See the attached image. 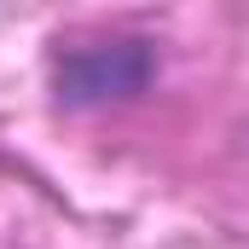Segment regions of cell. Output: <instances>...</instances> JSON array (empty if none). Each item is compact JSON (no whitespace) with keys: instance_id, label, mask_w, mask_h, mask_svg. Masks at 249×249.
<instances>
[{"instance_id":"cell-1","label":"cell","mask_w":249,"mask_h":249,"mask_svg":"<svg viewBox=\"0 0 249 249\" xmlns=\"http://www.w3.org/2000/svg\"><path fill=\"white\" fill-rule=\"evenodd\" d=\"M157 75V53L151 41H93L64 53L53 81H58L64 105H110V99H133L145 93Z\"/></svg>"}]
</instances>
